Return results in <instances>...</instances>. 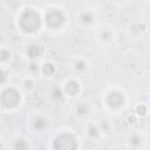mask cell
Returning a JSON list of instances; mask_svg holds the SVG:
<instances>
[{
  "mask_svg": "<svg viewBox=\"0 0 150 150\" xmlns=\"http://www.w3.org/2000/svg\"><path fill=\"white\" fill-rule=\"evenodd\" d=\"M81 20L83 23H91L93 20H94V16L90 12H84L81 14Z\"/></svg>",
  "mask_w": 150,
  "mask_h": 150,
  "instance_id": "obj_13",
  "label": "cell"
},
{
  "mask_svg": "<svg viewBox=\"0 0 150 150\" xmlns=\"http://www.w3.org/2000/svg\"><path fill=\"white\" fill-rule=\"evenodd\" d=\"M86 67H87V63H86L83 60H79V61L75 63V69H76V70L82 71V70L86 69Z\"/></svg>",
  "mask_w": 150,
  "mask_h": 150,
  "instance_id": "obj_16",
  "label": "cell"
},
{
  "mask_svg": "<svg viewBox=\"0 0 150 150\" xmlns=\"http://www.w3.org/2000/svg\"><path fill=\"white\" fill-rule=\"evenodd\" d=\"M128 121H129L130 124H134V123H136V117L135 116H129L128 117Z\"/></svg>",
  "mask_w": 150,
  "mask_h": 150,
  "instance_id": "obj_22",
  "label": "cell"
},
{
  "mask_svg": "<svg viewBox=\"0 0 150 150\" xmlns=\"http://www.w3.org/2000/svg\"><path fill=\"white\" fill-rule=\"evenodd\" d=\"M101 128H102L104 131H107V130L109 129V125L107 124V122H105V121H104V123H103V121H102V123H101Z\"/></svg>",
  "mask_w": 150,
  "mask_h": 150,
  "instance_id": "obj_21",
  "label": "cell"
},
{
  "mask_svg": "<svg viewBox=\"0 0 150 150\" xmlns=\"http://www.w3.org/2000/svg\"><path fill=\"white\" fill-rule=\"evenodd\" d=\"M89 110H90L89 104L88 103H84V102H80L76 105V108H75V111H76L77 115H87L89 112Z\"/></svg>",
  "mask_w": 150,
  "mask_h": 150,
  "instance_id": "obj_8",
  "label": "cell"
},
{
  "mask_svg": "<svg viewBox=\"0 0 150 150\" xmlns=\"http://www.w3.org/2000/svg\"><path fill=\"white\" fill-rule=\"evenodd\" d=\"M107 104L112 108V109H116V108H120L123 105L124 103V98L123 96L120 94V93H116V91H112L110 93L108 96H107Z\"/></svg>",
  "mask_w": 150,
  "mask_h": 150,
  "instance_id": "obj_5",
  "label": "cell"
},
{
  "mask_svg": "<svg viewBox=\"0 0 150 150\" xmlns=\"http://www.w3.org/2000/svg\"><path fill=\"white\" fill-rule=\"evenodd\" d=\"M25 87H26V88H30V87H32V81H30V80H29V81H26V82H25Z\"/></svg>",
  "mask_w": 150,
  "mask_h": 150,
  "instance_id": "obj_23",
  "label": "cell"
},
{
  "mask_svg": "<svg viewBox=\"0 0 150 150\" xmlns=\"http://www.w3.org/2000/svg\"><path fill=\"white\" fill-rule=\"evenodd\" d=\"M80 91V84L77 81L75 80H70L64 84V93H67L70 96H74L76 94H79Z\"/></svg>",
  "mask_w": 150,
  "mask_h": 150,
  "instance_id": "obj_6",
  "label": "cell"
},
{
  "mask_svg": "<svg viewBox=\"0 0 150 150\" xmlns=\"http://www.w3.org/2000/svg\"><path fill=\"white\" fill-rule=\"evenodd\" d=\"M88 135H89L90 137H96V136L98 135V129H97V127L90 124V125L88 127Z\"/></svg>",
  "mask_w": 150,
  "mask_h": 150,
  "instance_id": "obj_14",
  "label": "cell"
},
{
  "mask_svg": "<svg viewBox=\"0 0 150 150\" xmlns=\"http://www.w3.org/2000/svg\"><path fill=\"white\" fill-rule=\"evenodd\" d=\"M33 127L36 131H41L47 127V121L43 117H36L33 122Z\"/></svg>",
  "mask_w": 150,
  "mask_h": 150,
  "instance_id": "obj_7",
  "label": "cell"
},
{
  "mask_svg": "<svg viewBox=\"0 0 150 150\" xmlns=\"http://www.w3.org/2000/svg\"><path fill=\"white\" fill-rule=\"evenodd\" d=\"M129 143H130V145L137 148V146H139V145L142 144V137H141L139 135H132V136L129 138Z\"/></svg>",
  "mask_w": 150,
  "mask_h": 150,
  "instance_id": "obj_12",
  "label": "cell"
},
{
  "mask_svg": "<svg viewBox=\"0 0 150 150\" xmlns=\"http://www.w3.org/2000/svg\"><path fill=\"white\" fill-rule=\"evenodd\" d=\"M101 38H102L103 40H109V39L111 38V34H110V32L104 30V32H102V33H101Z\"/></svg>",
  "mask_w": 150,
  "mask_h": 150,
  "instance_id": "obj_19",
  "label": "cell"
},
{
  "mask_svg": "<svg viewBox=\"0 0 150 150\" xmlns=\"http://www.w3.org/2000/svg\"><path fill=\"white\" fill-rule=\"evenodd\" d=\"M29 69H30V71H33V73L38 71V64H35V63H32V64L29 66Z\"/></svg>",
  "mask_w": 150,
  "mask_h": 150,
  "instance_id": "obj_20",
  "label": "cell"
},
{
  "mask_svg": "<svg viewBox=\"0 0 150 150\" xmlns=\"http://www.w3.org/2000/svg\"><path fill=\"white\" fill-rule=\"evenodd\" d=\"M53 149L54 150H76L77 149L76 137L69 132L60 134L57 137L54 138Z\"/></svg>",
  "mask_w": 150,
  "mask_h": 150,
  "instance_id": "obj_2",
  "label": "cell"
},
{
  "mask_svg": "<svg viewBox=\"0 0 150 150\" xmlns=\"http://www.w3.org/2000/svg\"><path fill=\"white\" fill-rule=\"evenodd\" d=\"M63 22H64V15L61 11L53 9L46 14V23L48 27H50L53 29L60 28L63 25Z\"/></svg>",
  "mask_w": 150,
  "mask_h": 150,
  "instance_id": "obj_4",
  "label": "cell"
},
{
  "mask_svg": "<svg viewBox=\"0 0 150 150\" xmlns=\"http://www.w3.org/2000/svg\"><path fill=\"white\" fill-rule=\"evenodd\" d=\"M42 71H43V74L46 76H52L54 74V71H55V68H54V66L52 63H45L42 66Z\"/></svg>",
  "mask_w": 150,
  "mask_h": 150,
  "instance_id": "obj_11",
  "label": "cell"
},
{
  "mask_svg": "<svg viewBox=\"0 0 150 150\" xmlns=\"http://www.w3.org/2000/svg\"><path fill=\"white\" fill-rule=\"evenodd\" d=\"M136 112H137L138 115H141V116L145 115V112H146V107H145L144 104H139V105H137V108H136Z\"/></svg>",
  "mask_w": 150,
  "mask_h": 150,
  "instance_id": "obj_18",
  "label": "cell"
},
{
  "mask_svg": "<svg viewBox=\"0 0 150 150\" xmlns=\"http://www.w3.org/2000/svg\"><path fill=\"white\" fill-rule=\"evenodd\" d=\"M52 94H53V97H54L55 100H60V98H62V96H63V93H62V90H61L60 88H54L53 91H52Z\"/></svg>",
  "mask_w": 150,
  "mask_h": 150,
  "instance_id": "obj_15",
  "label": "cell"
},
{
  "mask_svg": "<svg viewBox=\"0 0 150 150\" xmlns=\"http://www.w3.org/2000/svg\"><path fill=\"white\" fill-rule=\"evenodd\" d=\"M9 55H11V53H9L8 50H6V49H1V52H0V59H1L2 62H5V61L9 57Z\"/></svg>",
  "mask_w": 150,
  "mask_h": 150,
  "instance_id": "obj_17",
  "label": "cell"
},
{
  "mask_svg": "<svg viewBox=\"0 0 150 150\" xmlns=\"http://www.w3.org/2000/svg\"><path fill=\"white\" fill-rule=\"evenodd\" d=\"M27 54H28L32 59H35V57H39V56H40V54H41V49H40V47H39L38 45H32V46L28 47V49H27Z\"/></svg>",
  "mask_w": 150,
  "mask_h": 150,
  "instance_id": "obj_9",
  "label": "cell"
},
{
  "mask_svg": "<svg viewBox=\"0 0 150 150\" xmlns=\"http://www.w3.org/2000/svg\"><path fill=\"white\" fill-rule=\"evenodd\" d=\"M20 101V95L14 88H7L1 94V103L6 108L15 107Z\"/></svg>",
  "mask_w": 150,
  "mask_h": 150,
  "instance_id": "obj_3",
  "label": "cell"
},
{
  "mask_svg": "<svg viewBox=\"0 0 150 150\" xmlns=\"http://www.w3.org/2000/svg\"><path fill=\"white\" fill-rule=\"evenodd\" d=\"M19 23L22 30L32 33L35 32L36 29H39L40 27V16L36 12L32 11V9H27L25 11L20 19H19Z\"/></svg>",
  "mask_w": 150,
  "mask_h": 150,
  "instance_id": "obj_1",
  "label": "cell"
},
{
  "mask_svg": "<svg viewBox=\"0 0 150 150\" xmlns=\"http://www.w3.org/2000/svg\"><path fill=\"white\" fill-rule=\"evenodd\" d=\"M14 150H28V144L23 138H18L13 144Z\"/></svg>",
  "mask_w": 150,
  "mask_h": 150,
  "instance_id": "obj_10",
  "label": "cell"
}]
</instances>
